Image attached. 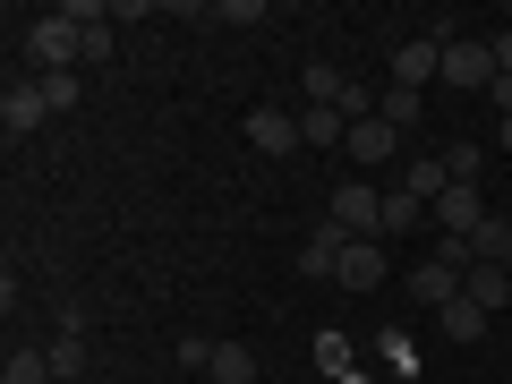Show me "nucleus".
<instances>
[{"label": "nucleus", "instance_id": "nucleus-1", "mask_svg": "<svg viewBox=\"0 0 512 384\" xmlns=\"http://www.w3.org/2000/svg\"><path fill=\"white\" fill-rule=\"evenodd\" d=\"M18 52H26V77H60V69H86L77 60V9H43L35 26L18 35Z\"/></svg>", "mask_w": 512, "mask_h": 384}, {"label": "nucleus", "instance_id": "nucleus-2", "mask_svg": "<svg viewBox=\"0 0 512 384\" xmlns=\"http://www.w3.org/2000/svg\"><path fill=\"white\" fill-rule=\"evenodd\" d=\"M436 86H453V94H487V86H495V52H487L478 35H453V43H444Z\"/></svg>", "mask_w": 512, "mask_h": 384}, {"label": "nucleus", "instance_id": "nucleus-3", "mask_svg": "<svg viewBox=\"0 0 512 384\" xmlns=\"http://www.w3.org/2000/svg\"><path fill=\"white\" fill-rule=\"evenodd\" d=\"M248 146H256V154H274V163H291V154L308 146V128H299V111L256 103V111H248Z\"/></svg>", "mask_w": 512, "mask_h": 384}, {"label": "nucleus", "instance_id": "nucleus-4", "mask_svg": "<svg viewBox=\"0 0 512 384\" xmlns=\"http://www.w3.org/2000/svg\"><path fill=\"white\" fill-rule=\"evenodd\" d=\"M325 214L342 222L350 239H376V231H384V197H376L367 180H342V188H333V205H325Z\"/></svg>", "mask_w": 512, "mask_h": 384}, {"label": "nucleus", "instance_id": "nucleus-5", "mask_svg": "<svg viewBox=\"0 0 512 384\" xmlns=\"http://www.w3.org/2000/svg\"><path fill=\"white\" fill-rule=\"evenodd\" d=\"M43 120H52L43 86H35V77H9V94H0V128H9V146H18V137H35Z\"/></svg>", "mask_w": 512, "mask_h": 384}, {"label": "nucleus", "instance_id": "nucleus-6", "mask_svg": "<svg viewBox=\"0 0 512 384\" xmlns=\"http://www.w3.org/2000/svg\"><path fill=\"white\" fill-rule=\"evenodd\" d=\"M427 214H436V231H444V239H470L478 222H487V188H461V180H453L436 205H427Z\"/></svg>", "mask_w": 512, "mask_h": 384}, {"label": "nucleus", "instance_id": "nucleus-7", "mask_svg": "<svg viewBox=\"0 0 512 384\" xmlns=\"http://www.w3.org/2000/svg\"><path fill=\"white\" fill-rule=\"evenodd\" d=\"M342 248H350V231H342V222H316V231L308 239H299V274H308V282H333V265H342Z\"/></svg>", "mask_w": 512, "mask_h": 384}, {"label": "nucleus", "instance_id": "nucleus-8", "mask_svg": "<svg viewBox=\"0 0 512 384\" xmlns=\"http://www.w3.org/2000/svg\"><path fill=\"white\" fill-rule=\"evenodd\" d=\"M393 146H402L393 120H350V137H342V154L359 163V180H367V163H393Z\"/></svg>", "mask_w": 512, "mask_h": 384}, {"label": "nucleus", "instance_id": "nucleus-9", "mask_svg": "<svg viewBox=\"0 0 512 384\" xmlns=\"http://www.w3.org/2000/svg\"><path fill=\"white\" fill-rule=\"evenodd\" d=\"M333 282H342V291H376L384 282V239H350L342 265H333Z\"/></svg>", "mask_w": 512, "mask_h": 384}, {"label": "nucleus", "instance_id": "nucleus-10", "mask_svg": "<svg viewBox=\"0 0 512 384\" xmlns=\"http://www.w3.org/2000/svg\"><path fill=\"white\" fill-rule=\"evenodd\" d=\"M43 359H52V384H77V376H86V316H69V325L43 342Z\"/></svg>", "mask_w": 512, "mask_h": 384}, {"label": "nucleus", "instance_id": "nucleus-11", "mask_svg": "<svg viewBox=\"0 0 512 384\" xmlns=\"http://www.w3.org/2000/svg\"><path fill=\"white\" fill-rule=\"evenodd\" d=\"M436 69H444V43L436 35H410L402 52H393V86H419L427 94V77H436Z\"/></svg>", "mask_w": 512, "mask_h": 384}, {"label": "nucleus", "instance_id": "nucleus-12", "mask_svg": "<svg viewBox=\"0 0 512 384\" xmlns=\"http://www.w3.org/2000/svg\"><path fill=\"white\" fill-rule=\"evenodd\" d=\"M461 299H478L487 316H512V274L504 265H470V274H461Z\"/></svg>", "mask_w": 512, "mask_h": 384}, {"label": "nucleus", "instance_id": "nucleus-13", "mask_svg": "<svg viewBox=\"0 0 512 384\" xmlns=\"http://www.w3.org/2000/svg\"><path fill=\"white\" fill-rule=\"evenodd\" d=\"M299 94H308V103H333V111H342V103H350V77L333 69V60H308V69H299Z\"/></svg>", "mask_w": 512, "mask_h": 384}, {"label": "nucleus", "instance_id": "nucleus-14", "mask_svg": "<svg viewBox=\"0 0 512 384\" xmlns=\"http://www.w3.org/2000/svg\"><path fill=\"white\" fill-rule=\"evenodd\" d=\"M376 120H393V128L410 137V128L427 120V94H419V86H384V94H376Z\"/></svg>", "mask_w": 512, "mask_h": 384}, {"label": "nucleus", "instance_id": "nucleus-15", "mask_svg": "<svg viewBox=\"0 0 512 384\" xmlns=\"http://www.w3.org/2000/svg\"><path fill=\"white\" fill-rule=\"evenodd\" d=\"M487 325H495V316L478 308V299H453V308H436V333H444V342H478Z\"/></svg>", "mask_w": 512, "mask_h": 384}, {"label": "nucleus", "instance_id": "nucleus-16", "mask_svg": "<svg viewBox=\"0 0 512 384\" xmlns=\"http://www.w3.org/2000/svg\"><path fill=\"white\" fill-rule=\"evenodd\" d=\"M214 384H256V350L248 342H214V367H205Z\"/></svg>", "mask_w": 512, "mask_h": 384}, {"label": "nucleus", "instance_id": "nucleus-17", "mask_svg": "<svg viewBox=\"0 0 512 384\" xmlns=\"http://www.w3.org/2000/svg\"><path fill=\"white\" fill-rule=\"evenodd\" d=\"M299 128H308V146H342V137H350V120L333 103H308V111H299Z\"/></svg>", "mask_w": 512, "mask_h": 384}, {"label": "nucleus", "instance_id": "nucleus-18", "mask_svg": "<svg viewBox=\"0 0 512 384\" xmlns=\"http://www.w3.org/2000/svg\"><path fill=\"white\" fill-rule=\"evenodd\" d=\"M0 384H52V359L43 350H9L0 359Z\"/></svg>", "mask_w": 512, "mask_h": 384}, {"label": "nucleus", "instance_id": "nucleus-19", "mask_svg": "<svg viewBox=\"0 0 512 384\" xmlns=\"http://www.w3.org/2000/svg\"><path fill=\"white\" fill-rule=\"evenodd\" d=\"M419 222H427V205L410 188H384V231H419Z\"/></svg>", "mask_w": 512, "mask_h": 384}, {"label": "nucleus", "instance_id": "nucleus-20", "mask_svg": "<svg viewBox=\"0 0 512 384\" xmlns=\"http://www.w3.org/2000/svg\"><path fill=\"white\" fill-rule=\"evenodd\" d=\"M35 86H43V103H52V111H77V103H86V77H77V69H60V77H35Z\"/></svg>", "mask_w": 512, "mask_h": 384}, {"label": "nucleus", "instance_id": "nucleus-21", "mask_svg": "<svg viewBox=\"0 0 512 384\" xmlns=\"http://www.w3.org/2000/svg\"><path fill=\"white\" fill-rule=\"evenodd\" d=\"M444 171H453L461 188H478L487 180V146H444Z\"/></svg>", "mask_w": 512, "mask_h": 384}, {"label": "nucleus", "instance_id": "nucleus-22", "mask_svg": "<svg viewBox=\"0 0 512 384\" xmlns=\"http://www.w3.org/2000/svg\"><path fill=\"white\" fill-rule=\"evenodd\" d=\"M384 367H393V376H419V350H410V333H384Z\"/></svg>", "mask_w": 512, "mask_h": 384}, {"label": "nucleus", "instance_id": "nucleus-23", "mask_svg": "<svg viewBox=\"0 0 512 384\" xmlns=\"http://www.w3.org/2000/svg\"><path fill=\"white\" fill-rule=\"evenodd\" d=\"M180 367H197V376H205V367H214V342H205V333H180Z\"/></svg>", "mask_w": 512, "mask_h": 384}, {"label": "nucleus", "instance_id": "nucleus-24", "mask_svg": "<svg viewBox=\"0 0 512 384\" xmlns=\"http://www.w3.org/2000/svg\"><path fill=\"white\" fill-rule=\"evenodd\" d=\"M222 26H265V0H222Z\"/></svg>", "mask_w": 512, "mask_h": 384}, {"label": "nucleus", "instance_id": "nucleus-25", "mask_svg": "<svg viewBox=\"0 0 512 384\" xmlns=\"http://www.w3.org/2000/svg\"><path fill=\"white\" fill-rule=\"evenodd\" d=\"M487 52H495V69L512 77V26H495V35H487Z\"/></svg>", "mask_w": 512, "mask_h": 384}, {"label": "nucleus", "instance_id": "nucleus-26", "mask_svg": "<svg viewBox=\"0 0 512 384\" xmlns=\"http://www.w3.org/2000/svg\"><path fill=\"white\" fill-rule=\"evenodd\" d=\"M495 146H504V154H512V120H495Z\"/></svg>", "mask_w": 512, "mask_h": 384}, {"label": "nucleus", "instance_id": "nucleus-27", "mask_svg": "<svg viewBox=\"0 0 512 384\" xmlns=\"http://www.w3.org/2000/svg\"><path fill=\"white\" fill-rule=\"evenodd\" d=\"M504 342H512V333H504Z\"/></svg>", "mask_w": 512, "mask_h": 384}, {"label": "nucleus", "instance_id": "nucleus-28", "mask_svg": "<svg viewBox=\"0 0 512 384\" xmlns=\"http://www.w3.org/2000/svg\"><path fill=\"white\" fill-rule=\"evenodd\" d=\"M504 222H512V214H504Z\"/></svg>", "mask_w": 512, "mask_h": 384}]
</instances>
